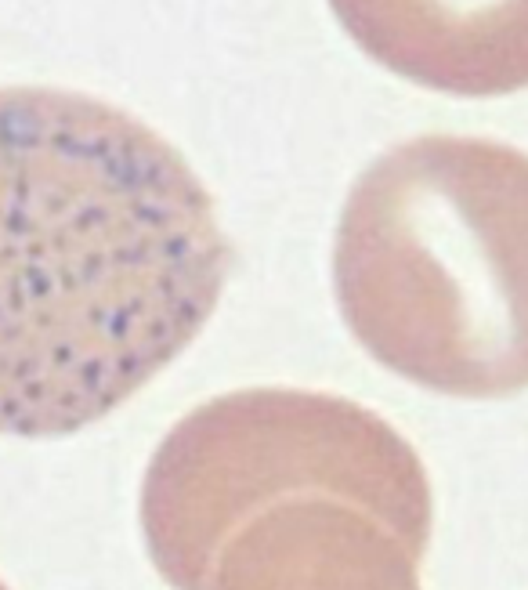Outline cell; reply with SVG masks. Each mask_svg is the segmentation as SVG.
Masks as SVG:
<instances>
[{"label":"cell","mask_w":528,"mask_h":590,"mask_svg":"<svg viewBox=\"0 0 528 590\" xmlns=\"http://www.w3.org/2000/svg\"><path fill=\"white\" fill-rule=\"evenodd\" d=\"M290 496L362 507L416 558L431 540L424 464L387 420L337 395L257 388L199 406L160 442L142 486L152 562L174 590H207L217 551Z\"/></svg>","instance_id":"3"},{"label":"cell","mask_w":528,"mask_h":590,"mask_svg":"<svg viewBox=\"0 0 528 590\" xmlns=\"http://www.w3.org/2000/svg\"><path fill=\"white\" fill-rule=\"evenodd\" d=\"M416 558L380 518L333 496L257 511L217 551L207 590H420Z\"/></svg>","instance_id":"5"},{"label":"cell","mask_w":528,"mask_h":590,"mask_svg":"<svg viewBox=\"0 0 528 590\" xmlns=\"http://www.w3.org/2000/svg\"><path fill=\"white\" fill-rule=\"evenodd\" d=\"M214 200L98 98L0 91V435H73L196 341L228 279Z\"/></svg>","instance_id":"1"},{"label":"cell","mask_w":528,"mask_h":590,"mask_svg":"<svg viewBox=\"0 0 528 590\" xmlns=\"http://www.w3.org/2000/svg\"><path fill=\"white\" fill-rule=\"evenodd\" d=\"M0 590H8V587H4V583H0Z\"/></svg>","instance_id":"6"},{"label":"cell","mask_w":528,"mask_h":590,"mask_svg":"<svg viewBox=\"0 0 528 590\" xmlns=\"http://www.w3.org/2000/svg\"><path fill=\"white\" fill-rule=\"evenodd\" d=\"M373 62L456 98L528 87V0H330Z\"/></svg>","instance_id":"4"},{"label":"cell","mask_w":528,"mask_h":590,"mask_svg":"<svg viewBox=\"0 0 528 590\" xmlns=\"http://www.w3.org/2000/svg\"><path fill=\"white\" fill-rule=\"evenodd\" d=\"M337 305L380 366L456 399L528 388V153L424 134L340 210Z\"/></svg>","instance_id":"2"}]
</instances>
